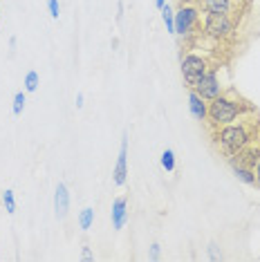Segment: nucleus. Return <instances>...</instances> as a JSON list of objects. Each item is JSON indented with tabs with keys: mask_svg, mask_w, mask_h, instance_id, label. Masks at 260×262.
<instances>
[{
	"mask_svg": "<svg viewBox=\"0 0 260 262\" xmlns=\"http://www.w3.org/2000/svg\"><path fill=\"white\" fill-rule=\"evenodd\" d=\"M162 18H164V25H166V32L175 34V11L170 9L168 5L162 7Z\"/></svg>",
	"mask_w": 260,
	"mask_h": 262,
	"instance_id": "13",
	"label": "nucleus"
},
{
	"mask_svg": "<svg viewBox=\"0 0 260 262\" xmlns=\"http://www.w3.org/2000/svg\"><path fill=\"white\" fill-rule=\"evenodd\" d=\"M162 166L166 172H173L175 170V152L170 150V148H166V150L162 152Z\"/></svg>",
	"mask_w": 260,
	"mask_h": 262,
	"instance_id": "15",
	"label": "nucleus"
},
{
	"mask_svg": "<svg viewBox=\"0 0 260 262\" xmlns=\"http://www.w3.org/2000/svg\"><path fill=\"white\" fill-rule=\"evenodd\" d=\"M47 9L52 18H58V0H47Z\"/></svg>",
	"mask_w": 260,
	"mask_h": 262,
	"instance_id": "19",
	"label": "nucleus"
},
{
	"mask_svg": "<svg viewBox=\"0 0 260 262\" xmlns=\"http://www.w3.org/2000/svg\"><path fill=\"white\" fill-rule=\"evenodd\" d=\"M193 3V0H182V5H191Z\"/></svg>",
	"mask_w": 260,
	"mask_h": 262,
	"instance_id": "26",
	"label": "nucleus"
},
{
	"mask_svg": "<svg viewBox=\"0 0 260 262\" xmlns=\"http://www.w3.org/2000/svg\"><path fill=\"white\" fill-rule=\"evenodd\" d=\"M38 83H40V79H38V74L34 72V70L25 74V90L27 92H36L38 90Z\"/></svg>",
	"mask_w": 260,
	"mask_h": 262,
	"instance_id": "17",
	"label": "nucleus"
},
{
	"mask_svg": "<svg viewBox=\"0 0 260 262\" xmlns=\"http://www.w3.org/2000/svg\"><path fill=\"white\" fill-rule=\"evenodd\" d=\"M211 70L209 61L202 56V54H195V52H191V54H186L184 58H182V76H184L186 85L193 88L195 83H198L202 76Z\"/></svg>",
	"mask_w": 260,
	"mask_h": 262,
	"instance_id": "5",
	"label": "nucleus"
},
{
	"mask_svg": "<svg viewBox=\"0 0 260 262\" xmlns=\"http://www.w3.org/2000/svg\"><path fill=\"white\" fill-rule=\"evenodd\" d=\"M3 204H5V211H7L9 215H14V213H16V200H14V190H5V193H3Z\"/></svg>",
	"mask_w": 260,
	"mask_h": 262,
	"instance_id": "16",
	"label": "nucleus"
},
{
	"mask_svg": "<svg viewBox=\"0 0 260 262\" xmlns=\"http://www.w3.org/2000/svg\"><path fill=\"white\" fill-rule=\"evenodd\" d=\"M115 184L117 186H123L128 180V137L123 135L121 139V148H119V157H117V164H115Z\"/></svg>",
	"mask_w": 260,
	"mask_h": 262,
	"instance_id": "8",
	"label": "nucleus"
},
{
	"mask_svg": "<svg viewBox=\"0 0 260 262\" xmlns=\"http://www.w3.org/2000/svg\"><path fill=\"white\" fill-rule=\"evenodd\" d=\"M200 25V7L198 5H182L175 11V34L182 38L193 36V32Z\"/></svg>",
	"mask_w": 260,
	"mask_h": 262,
	"instance_id": "4",
	"label": "nucleus"
},
{
	"mask_svg": "<svg viewBox=\"0 0 260 262\" xmlns=\"http://www.w3.org/2000/svg\"><path fill=\"white\" fill-rule=\"evenodd\" d=\"M209 255H211V260H220L222 258V253H218L215 244H209Z\"/></svg>",
	"mask_w": 260,
	"mask_h": 262,
	"instance_id": "20",
	"label": "nucleus"
},
{
	"mask_svg": "<svg viewBox=\"0 0 260 262\" xmlns=\"http://www.w3.org/2000/svg\"><path fill=\"white\" fill-rule=\"evenodd\" d=\"M191 90H195L202 97L204 101H211V99H215L218 94H222V85H220V81H218V74H215V70H209L202 79H200L195 85L191 88Z\"/></svg>",
	"mask_w": 260,
	"mask_h": 262,
	"instance_id": "6",
	"label": "nucleus"
},
{
	"mask_svg": "<svg viewBox=\"0 0 260 262\" xmlns=\"http://www.w3.org/2000/svg\"><path fill=\"white\" fill-rule=\"evenodd\" d=\"M164 5H166V0H155V7H157V9H162Z\"/></svg>",
	"mask_w": 260,
	"mask_h": 262,
	"instance_id": "25",
	"label": "nucleus"
},
{
	"mask_svg": "<svg viewBox=\"0 0 260 262\" xmlns=\"http://www.w3.org/2000/svg\"><path fill=\"white\" fill-rule=\"evenodd\" d=\"M233 175L238 177L240 182L249 184V186L256 184V172H253V168H249V166H245V164H233Z\"/></svg>",
	"mask_w": 260,
	"mask_h": 262,
	"instance_id": "12",
	"label": "nucleus"
},
{
	"mask_svg": "<svg viewBox=\"0 0 260 262\" xmlns=\"http://www.w3.org/2000/svg\"><path fill=\"white\" fill-rule=\"evenodd\" d=\"M247 110H251L240 97H235V92H227V94H218L215 99L209 101V112H206V121L213 128L227 126L233 123L235 119H240Z\"/></svg>",
	"mask_w": 260,
	"mask_h": 262,
	"instance_id": "2",
	"label": "nucleus"
},
{
	"mask_svg": "<svg viewBox=\"0 0 260 262\" xmlns=\"http://www.w3.org/2000/svg\"><path fill=\"white\" fill-rule=\"evenodd\" d=\"M188 110H191L193 119L198 121H206V112H209V101H204L195 90L188 92Z\"/></svg>",
	"mask_w": 260,
	"mask_h": 262,
	"instance_id": "9",
	"label": "nucleus"
},
{
	"mask_svg": "<svg viewBox=\"0 0 260 262\" xmlns=\"http://www.w3.org/2000/svg\"><path fill=\"white\" fill-rule=\"evenodd\" d=\"M128 222V200L119 198L112 202V226L115 229H123Z\"/></svg>",
	"mask_w": 260,
	"mask_h": 262,
	"instance_id": "10",
	"label": "nucleus"
},
{
	"mask_svg": "<svg viewBox=\"0 0 260 262\" xmlns=\"http://www.w3.org/2000/svg\"><path fill=\"white\" fill-rule=\"evenodd\" d=\"M23 108H25V94H23V92H16L14 105H11V112L18 117V115H23Z\"/></svg>",
	"mask_w": 260,
	"mask_h": 262,
	"instance_id": "18",
	"label": "nucleus"
},
{
	"mask_svg": "<svg viewBox=\"0 0 260 262\" xmlns=\"http://www.w3.org/2000/svg\"><path fill=\"white\" fill-rule=\"evenodd\" d=\"M253 172H256V184H260V157H258L256 166H253Z\"/></svg>",
	"mask_w": 260,
	"mask_h": 262,
	"instance_id": "22",
	"label": "nucleus"
},
{
	"mask_svg": "<svg viewBox=\"0 0 260 262\" xmlns=\"http://www.w3.org/2000/svg\"><path fill=\"white\" fill-rule=\"evenodd\" d=\"M54 211H56V217H65L70 211V193H68V186L65 184H58L56 186V193H54Z\"/></svg>",
	"mask_w": 260,
	"mask_h": 262,
	"instance_id": "11",
	"label": "nucleus"
},
{
	"mask_svg": "<svg viewBox=\"0 0 260 262\" xmlns=\"http://www.w3.org/2000/svg\"><path fill=\"white\" fill-rule=\"evenodd\" d=\"M251 126H253V121H247V119H242L238 123L235 121L227 123V126H220L215 130L213 139H215V144L220 146V150L227 155V157L233 159L256 139V133H253Z\"/></svg>",
	"mask_w": 260,
	"mask_h": 262,
	"instance_id": "1",
	"label": "nucleus"
},
{
	"mask_svg": "<svg viewBox=\"0 0 260 262\" xmlns=\"http://www.w3.org/2000/svg\"><path fill=\"white\" fill-rule=\"evenodd\" d=\"M202 29H204V36H209L213 40H229V38H233V34H235V20L231 16L204 11Z\"/></svg>",
	"mask_w": 260,
	"mask_h": 262,
	"instance_id": "3",
	"label": "nucleus"
},
{
	"mask_svg": "<svg viewBox=\"0 0 260 262\" xmlns=\"http://www.w3.org/2000/svg\"><path fill=\"white\" fill-rule=\"evenodd\" d=\"M83 260H88V262L94 260V255H92V251H90V249H88V247H83Z\"/></svg>",
	"mask_w": 260,
	"mask_h": 262,
	"instance_id": "23",
	"label": "nucleus"
},
{
	"mask_svg": "<svg viewBox=\"0 0 260 262\" xmlns=\"http://www.w3.org/2000/svg\"><path fill=\"white\" fill-rule=\"evenodd\" d=\"M159 253H162L159 244H153V247H150V260H159Z\"/></svg>",
	"mask_w": 260,
	"mask_h": 262,
	"instance_id": "21",
	"label": "nucleus"
},
{
	"mask_svg": "<svg viewBox=\"0 0 260 262\" xmlns=\"http://www.w3.org/2000/svg\"><path fill=\"white\" fill-rule=\"evenodd\" d=\"M76 108H83V94H76Z\"/></svg>",
	"mask_w": 260,
	"mask_h": 262,
	"instance_id": "24",
	"label": "nucleus"
},
{
	"mask_svg": "<svg viewBox=\"0 0 260 262\" xmlns=\"http://www.w3.org/2000/svg\"><path fill=\"white\" fill-rule=\"evenodd\" d=\"M92 222H94V208H83L79 215V226L83 231H88L92 226Z\"/></svg>",
	"mask_w": 260,
	"mask_h": 262,
	"instance_id": "14",
	"label": "nucleus"
},
{
	"mask_svg": "<svg viewBox=\"0 0 260 262\" xmlns=\"http://www.w3.org/2000/svg\"><path fill=\"white\" fill-rule=\"evenodd\" d=\"M242 0H200L198 7L202 11H209V14H224V16H231L238 11Z\"/></svg>",
	"mask_w": 260,
	"mask_h": 262,
	"instance_id": "7",
	"label": "nucleus"
}]
</instances>
